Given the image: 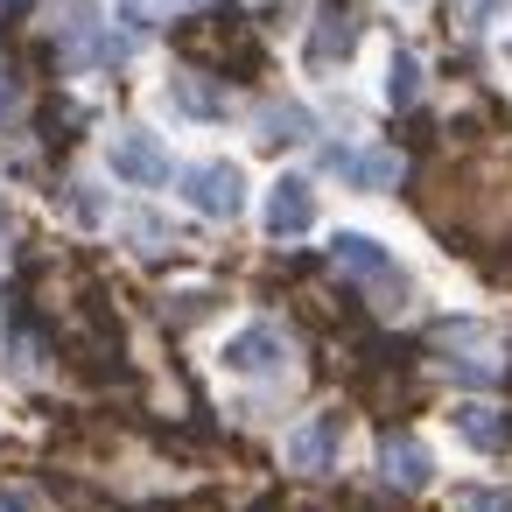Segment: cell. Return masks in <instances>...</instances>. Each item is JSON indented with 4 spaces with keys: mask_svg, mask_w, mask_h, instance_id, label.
<instances>
[{
    "mask_svg": "<svg viewBox=\"0 0 512 512\" xmlns=\"http://www.w3.org/2000/svg\"><path fill=\"white\" fill-rule=\"evenodd\" d=\"M358 43H365V15H358V0H323L316 22H309V36H302V71L330 78V71H344V64L358 57Z\"/></svg>",
    "mask_w": 512,
    "mask_h": 512,
    "instance_id": "cell-1",
    "label": "cell"
},
{
    "mask_svg": "<svg viewBox=\"0 0 512 512\" xmlns=\"http://www.w3.org/2000/svg\"><path fill=\"white\" fill-rule=\"evenodd\" d=\"M176 183H183V204H190L197 218H211V225H232V218L246 211V169H239V162H225V155L190 162Z\"/></svg>",
    "mask_w": 512,
    "mask_h": 512,
    "instance_id": "cell-2",
    "label": "cell"
},
{
    "mask_svg": "<svg viewBox=\"0 0 512 512\" xmlns=\"http://www.w3.org/2000/svg\"><path fill=\"white\" fill-rule=\"evenodd\" d=\"M106 169H113L127 190H162V183L176 176L162 134H148V127H113V134H106Z\"/></svg>",
    "mask_w": 512,
    "mask_h": 512,
    "instance_id": "cell-3",
    "label": "cell"
},
{
    "mask_svg": "<svg viewBox=\"0 0 512 512\" xmlns=\"http://www.w3.org/2000/svg\"><path fill=\"white\" fill-rule=\"evenodd\" d=\"M288 358H295V344H288L281 323H239V330L218 344V365H225L232 379H274Z\"/></svg>",
    "mask_w": 512,
    "mask_h": 512,
    "instance_id": "cell-4",
    "label": "cell"
},
{
    "mask_svg": "<svg viewBox=\"0 0 512 512\" xmlns=\"http://www.w3.org/2000/svg\"><path fill=\"white\" fill-rule=\"evenodd\" d=\"M260 225H267V239H302V232H316V183L309 176H274L267 183V197H260Z\"/></svg>",
    "mask_w": 512,
    "mask_h": 512,
    "instance_id": "cell-5",
    "label": "cell"
},
{
    "mask_svg": "<svg viewBox=\"0 0 512 512\" xmlns=\"http://www.w3.org/2000/svg\"><path fill=\"white\" fill-rule=\"evenodd\" d=\"M435 351H442V365H449L456 379H470V386H498V372H505L484 323H442V330H435Z\"/></svg>",
    "mask_w": 512,
    "mask_h": 512,
    "instance_id": "cell-6",
    "label": "cell"
},
{
    "mask_svg": "<svg viewBox=\"0 0 512 512\" xmlns=\"http://www.w3.org/2000/svg\"><path fill=\"white\" fill-rule=\"evenodd\" d=\"M330 260H337L344 274L372 281L379 295H407V267H400V260H393V253H386L372 232H351V225H344V232L330 239Z\"/></svg>",
    "mask_w": 512,
    "mask_h": 512,
    "instance_id": "cell-7",
    "label": "cell"
},
{
    "mask_svg": "<svg viewBox=\"0 0 512 512\" xmlns=\"http://www.w3.org/2000/svg\"><path fill=\"white\" fill-rule=\"evenodd\" d=\"M323 162H330V176H344V183L365 190V197H379V190L400 183V155H393V148H330Z\"/></svg>",
    "mask_w": 512,
    "mask_h": 512,
    "instance_id": "cell-8",
    "label": "cell"
},
{
    "mask_svg": "<svg viewBox=\"0 0 512 512\" xmlns=\"http://www.w3.org/2000/svg\"><path fill=\"white\" fill-rule=\"evenodd\" d=\"M337 442H344V421L337 414H309L288 435V470H330L337 463Z\"/></svg>",
    "mask_w": 512,
    "mask_h": 512,
    "instance_id": "cell-9",
    "label": "cell"
},
{
    "mask_svg": "<svg viewBox=\"0 0 512 512\" xmlns=\"http://www.w3.org/2000/svg\"><path fill=\"white\" fill-rule=\"evenodd\" d=\"M64 50H71L78 71L120 57V43H99V8H92V0H71V8H64Z\"/></svg>",
    "mask_w": 512,
    "mask_h": 512,
    "instance_id": "cell-10",
    "label": "cell"
},
{
    "mask_svg": "<svg viewBox=\"0 0 512 512\" xmlns=\"http://www.w3.org/2000/svg\"><path fill=\"white\" fill-rule=\"evenodd\" d=\"M379 470H386V484H400V491H421V484L435 477L428 442H414V435H386V442H379Z\"/></svg>",
    "mask_w": 512,
    "mask_h": 512,
    "instance_id": "cell-11",
    "label": "cell"
},
{
    "mask_svg": "<svg viewBox=\"0 0 512 512\" xmlns=\"http://www.w3.org/2000/svg\"><path fill=\"white\" fill-rule=\"evenodd\" d=\"M449 421H456V435H463L477 456H498V449L512 442V435H505V421H498V407H484V400H463Z\"/></svg>",
    "mask_w": 512,
    "mask_h": 512,
    "instance_id": "cell-12",
    "label": "cell"
},
{
    "mask_svg": "<svg viewBox=\"0 0 512 512\" xmlns=\"http://www.w3.org/2000/svg\"><path fill=\"white\" fill-rule=\"evenodd\" d=\"M169 106L183 120H232V99L218 85H204V78H169Z\"/></svg>",
    "mask_w": 512,
    "mask_h": 512,
    "instance_id": "cell-13",
    "label": "cell"
},
{
    "mask_svg": "<svg viewBox=\"0 0 512 512\" xmlns=\"http://www.w3.org/2000/svg\"><path fill=\"white\" fill-rule=\"evenodd\" d=\"M302 134H309V113H302V106H288V99H281V106H260V141H267V148H288V141H302Z\"/></svg>",
    "mask_w": 512,
    "mask_h": 512,
    "instance_id": "cell-14",
    "label": "cell"
},
{
    "mask_svg": "<svg viewBox=\"0 0 512 512\" xmlns=\"http://www.w3.org/2000/svg\"><path fill=\"white\" fill-rule=\"evenodd\" d=\"M421 99V64L414 57H393V71H386V106H414Z\"/></svg>",
    "mask_w": 512,
    "mask_h": 512,
    "instance_id": "cell-15",
    "label": "cell"
},
{
    "mask_svg": "<svg viewBox=\"0 0 512 512\" xmlns=\"http://www.w3.org/2000/svg\"><path fill=\"white\" fill-rule=\"evenodd\" d=\"M456 512H512V491H498V484H463V491H456Z\"/></svg>",
    "mask_w": 512,
    "mask_h": 512,
    "instance_id": "cell-16",
    "label": "cell"
},
{
    "mask_svg": "<svg viewBox=\"0 0 512 512\" xmlns=\"http://www.w3.org/2000/svg\"><path fill=\"white\" fill-rule=\"evenodd\" d=\"M505 8H512V0H463V29H491Z\"/></svg>",
    "mask_w": 512,
    "mask_h": 512,
    "instance_id": "cell-17",
    "label": "cell"
},
{
    "mask_svg": "<svg viewBox=\"0 0 512 512\" xmlns=\"http://www.w3.org/2000/svg\"><path fill=\"white\" fill-rule=\"evenodd\" d=\"M0 512H50L36 491H0Z\"/></svg>",
    "mask_w": 512,
    "mask_h": 512,
    "instance_id": "cell-18",
    "label": "cell"
},
{
    "mask_svg": "<svg viewBox=\"0 0 512 512\" xmlns=\"http://www.w3.org/2000/svg\"><path fill=\"white\" fill-rule=\"evenodd\" d=\"M8 239H15V211H8V204H0V246H8Z\"/></svg>",
    "mask_w": 512,
    "mask_h": 512,
    "instance_id": "cell-19",
    "label": "cell"
},
{
    "mask_svg": "<svg viewBox=\"0 0 512 512\" xmlns=\"http://www.w3.org/2000/svg\"><path fill=\"white\" fill-rule=\"evenodd\" d=\"M15 106V85H8V71H0V113H8Z\"/></svg>",
    "mask_w": 512,
    "mask_h": 512,
    "instance_id": "cell-20",
    "label": "cell"
},
{
    "mask_svg": "<svg viewBox=\"0 0 512 512\" xmlns=\"http://www.w3.org/2000/svg\"><path fill=\"white\" fill-rule=\"evenodd\" d=\"M498 57H505V64H512V36H505V43H498Z\"/></svg>",
    "mask_w": 512,
    "mask_h": 512,
    "instance_id": "cell-21",
    "label": "cell"
},
{
    "mask_svg": "<svg viewBox=\"0 0 512 512\" xmlns=\"http://www.w3.org/2000/svg\"><path fill=\"white\" fill-rule=\"evenodd\" d=\"M155 8H190V0H155Z\"/></svg>",
    "mask_w": 512,
    "mask_h": 512,
    "instance_id": "cell-22",
    "label": "cell"
},
{
    "mask_svg": "<svg viewBox=\"0 0 512 512\" xmlns=\"http://www.w3.org/2000/svg\"><path fill=\"white\" fill-rule=\"evenodd\" d=\"M407 8H421V0H407Z\"/></svg>",
    "mask_w": 512,
    "mask_h": 512,
    "instance_id": "cell-23",
    "label": "cell"
}]
</instances>
